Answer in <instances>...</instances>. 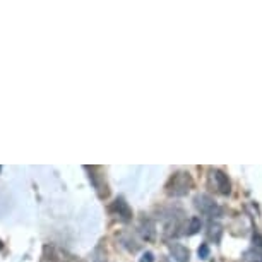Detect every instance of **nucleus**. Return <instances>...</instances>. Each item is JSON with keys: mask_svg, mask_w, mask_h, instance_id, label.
I'll list each match as a JSON object with an SVG mask.
<instances>
[{"mask_svg": "<svg viewBox=\"0 0 262 262\" xmlns=\"http://www.w3.org/2000/svg\"><path fill=\"white\" fill-rule=\"evenodd\" d=\"M190 187H192V179L189 177V173H175L170 179V182H168L166 189L170 195L180 197L189 194Z\"/></svg>", "mask_w": 262, "mask_h": 262, "instance_id": "1", "label": "nucleus"}, {"mask_svg": "<svg viewBox=\"0 0 262 262\" xmlns=\"http://www.w3.org/2000/svg\"><path fill=\"white\" fill-rule=\"evenodd\" d=\"M115 207H117L118 214L122 216V220H123V221H128V220H130V209H128V206L125 204V201H123V199H118V201L115 202Z\"/></svg>", "mask_w": 262, "mask_h": 262, "instance_id": "5", "label": "nucleus"}, {"mask_svg": "<svg viewBox=\"0 0 262 262\" xmlns=\"http://www.w3.org/2000/svg\"><path fill=\"white\" fill-rule=\"evenodd\" d=\"M209 236L217 244V242H220V238H221V226L220 225H212L211 226V231H209Z\"/></svg>", "mask_w": 262, "mask_h": 262, "instance_id": "7", "label": "nucleus"}, {"mask_svg": "<svg viewBox=\"0 0 262 262\" xmlns=\"http://www.w3.org/2000/svg\"><path fill=\"white\" fill-rule=\"evenodd\" d=\"M170 250H171L173 257L177 259V262H187V260H189V250H187L182 244H171Z\"/></svg>", "mask_w": 262, "mask_h": 262, "instance_id": "4", "label": "nucleus"}, {"mask_svg": "<svg viewBox=\"0 0 262 262\" xmlns=\"http://www.w3.org/2000/svg\"><path fill=\"white\" fill-rule=\"evenodd\" d=\"M201 226H202V221H201V217H197V216H194V217H190L189 220V235H194V233H197V231L201 230Z\"/></svg>", "mask_w": 262, "mask_h": 262, "instance_id": "6", "label": "nucleus"}, {"mask_svg": "<svg viewBox=\"0 0 262 262\" xmlns=\"http://www.w3.org/2000/svg\"><path fill=\"white\" fill-rule=\"evenodd\" d=\"M195 206H197V209L202 212V214H207V216H211V217L221 216V209L216 206V202L212 201L209 195L195 197Z\"/></svg>", "mask_w": 262, "mask_h": 262, "instance_id": "2", "label": "nucleus"}, {"mask_svg": "<svg viewBox=\"0 0 262 262\" xmlns=\"http://www.w3.org/2000/svg\"><path fill=\"white\" fill-rule=\"evenodd\" d=\"M212 179H214L217 190H220L221 194H230L231 185H230L228 175H225V173L220 171V170H214V171H212Z\"/></svg>", "mask_w": 262, "mask_h": 262, "instance_id": "3", "label": "nucleus"}, {"mask_svg": "<svg viewBox=\"0 0 262 262\" xmlns=\"http://www.w3.org/2000/svg\"><path fill=\"white\" fill-rule=\"evenodd\" d=\"M199 255L202 257V259H207V257H209V247H207L206 244H202V245H201V249H199Z\"/></svg>", "mask_w": 262, "mask_h": 262, "instance_id": "8", "label": "nucleus"}]
</instances>
